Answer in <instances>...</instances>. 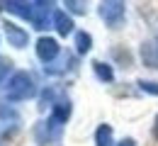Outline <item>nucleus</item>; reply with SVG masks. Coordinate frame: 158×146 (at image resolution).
<instances>
[{
	"label": "nucleus",
	"mask_w": 158,
	"mask_h": 146,
	"mask_svg": "<svg viewBox=\"0 0 158 146\" xmlns=\"http://www.w3.org/2000/svg\"><path fill=\"white\" fill-rule=\"evenodd\" d=\"M37 56H39V61H44L46 66H49V63H54L61 56L59 42H56L54 37H41L39 42H37Z\"/></svg>",
	"instance_id": "5"
},
{
	"label": "nucleus",
	"mask_w": 158,
	"mask_h": 146,
	"mask_svg": "<svg viewBox=\"0 0 158 146\" xmlns=\"http://www.w3.org/2000/svg\"><path fill=\"white\" fill-rule=\"evenodd\" d=\"M34 95H37V83L27 71H17L10 76V81L5 85V98L10 102H22V100H29Z\"/></svg>",
	"instance_id": "1"
},
{
	"label": "nucleus",
	"mask_w": 158,
	"mask_h": 146,
	"mask_svg": "<svg viewBox=\"0 0 158 146\" xmlns=\"http://www.w3.org/2000/svg\"><path fill=\"white\" fill-rule=\"evenodd\" d=\"M2 32H5V37H7V44L15 46V49H24V46L29 44V34H27V29L17 27L15 22H5V24H2Z\"/></svg>",
	"instance_id": "6"
},
{
	"label": "nucleus",
	"mask_w": 158,
	"mask_h": 146,
	"mask_svg": "<svg viewBox=\"0 0 158 146\" xmlns=\"http://www.w3.org/2000/svg\"><path fill=\"white\" fill-rule=\"evenodd\" d=\"M117 146H136V141H134V139H122Z\"/></svg>",
	"instance_id": "16"
},
{
	"label": "nucleus",
	"mask_w": 158,
	"mask_h": 146,
	"mask_svg": "<svg viewBox=\"0 0 158 146\" xmlns=\"http://www.w3.org/2000/svg\"><path fill=\"white\" fill-rule=\"evenodd\" d=\"M54 27H56V32H59L61 37H68V34L73 32V20H71V15L63 12V10H56V12H54Z\"/></svg>",
	"instance_id": "9"
},
{
	"label": "nucleus",
	"mask_w": 158,
	"mask_h": 146,
	"mask_svg": "<svg viewBox=\"0 0 158 146\" xmlns=\"http://www.w3.org/2000/svg\"><path fill=\"white\" fill-rule=\"evenodd\" d=\"M153 136L158 139V117H156V122H153Z\"/></svg>",
	"instance_id": "17"
},
{
	"label": "nucleus",
	"mask_w": 158,
	"mask_h": 146,
	"mask_svg": "<svg viewBox=\"0 0 158 146\" xmlns=\"http://www.w3.org/2000/svg\"><path fill=\"white\" fill-rule=\"evenodd\" d=\"M71 68H73V56H71V54H61L54 63L44 66V71H46L49 76H61V73H66V71H71Z\"/></svg>",
	"instance_id": "8"
},
{
	"label": "nucleus",
	"mask_w": 158,
	"mask_h": 146,
	"mask_svg": "<svg viewBox=\"0 0 158 146\" xmlns=\"http://www.w3.org/2000/svg\"><path fill=\"white\" fill-rule=\"evenodd\" d=\"M141 61L143 66H148V68H158V37L153 39H146V42L141 44Z\"/></svg>",
	"instance_id": "7"
},
{
	"label": "nucleus",
	"mask_w": 158,
	"mask_h": 146,
	"mask_svg": "<svg viewBox=\"0 0 158 146\" xmlns=\"http://www.w3.org/2000/svg\"><path fill=\"white\" fill-rule=\"evenodd\" d=\"M7 71H10V63L0 61V83H2V81H5V76H7Z\"/></svg>",
	"instance_id": "15"
},
{
	"label": "nucleus",
	"mask_w": 158,
	"mask_h": 146,
	"mask_svg": "<svg viewBox=\"0 0 158 146\" xmlns=\"http://www.w3.org/2000/svg\"><path fill=\"white\" fill-rule=\"evenodd\" d=\"M102 22L110 27V29H117L119 24L124 22V15H127V5L119 2V0H107V2H100L98 7Z\"/></svg>",
	"instance_id": "2"
},
{
	"label": "nucleus",
	"mask_w": 158,
	"mask_h": 146,
	"mask_svg": "<svg viewBox=\"0 0 158 146\" xmlns=\"http://www.w3.org/2000/svg\"><path fill=\"white\" fill-rule=\"evenodd\" d=\"M66 7H71L76 15H85V2H76V0H68Z\"/></svg>",
	"instance_id": "14"
},
{
	"label": "nucleus",
	"mask_w": 158,
	"mask_h": 146,
	"mask_svg": "<svg viewBox=\"0 0 158 146\" xmlns=\"http://www.w3.org/2000/svg\"><path fill=\"white\" fill-rule=\"evenodd\" d=\"M54 2H44V0H37L29 5V20L34 29H46L49 27V20H54Z\"/></svg>",
	"instance_id": "3"
},
{
	"label": "nucleus",
	"mask_w": 158,
	"mask_h": 146,
	"mask_svg": "<svg viewBox=\"0 0 158 146\" xmlns=\"http://www.w3.org/2000/svg\"><path fill=\"white\" fill-rule=\"evenodd\" d=\"M139 88L148 95H158V81H139Z\"/></svg>",
	"instance_id": "13"
},
{
	"label": "nucleus",
	"mask_w": 158,
	"mask_h": 146,
	"mask_svg": "<svg viewBox=\"0 0 158 146\" xmlns=\"http://www.w3.org/2000/svg\"><path fill=\"white\" fill-rule=\"evenodd\" d=\"M93 49V37L88 32H76V51L78 54H88Z\"/></svg>",
	"instance_id": "12"
},
{
	"label": "nucleus",
	"mask_w": 158,
	"mask_h": 146,
	"mask_svg": "<svg viewBox=\"0 0 158 146\" xmlns=\"http://www.w3.org/2000/svg\"><path fill=\"white\" fill-rule=\"evenodd\" d=\"M95 146H114V134L110 124H100L95 129Z\"/></svg>",
	"instance_id": "10"
},
{
	"label": "nucleus",
	"mask_w": 158,
	"mask_h": 146,
	"mask_svg": "<svg viewBox=\"0 0 158 146\" xmlns=\"http://www.w3.org/2000/svg\"><path fill=\"white\" fill-rule=\"evenodd\" d=\"M93 71H95V76H98L102 83H112V81H114V71H112L107 63L95 61V63H93Z\"/></svg>",
	"instance_id": "11"
},
{
	"label": "nucleus",
	"mask_w": 158,
	"mask_h": 146,
	"mask_svg": "<svg viewBox=\"0 0 158 146\" xmlns=\"http://www.w3.org/2000/svg\"><path fill=\"white\" fill-rule=\"evenodd\" d=\"M61 131H63V124L49 115L46 119L37 122V127H34V139H37L39 144H51V141H56L61 136Z\"/></svg>",
	"instance_id": "4"
}]
</instances>
